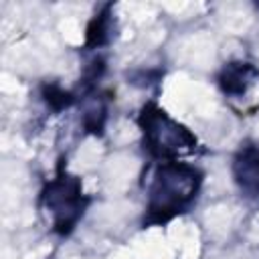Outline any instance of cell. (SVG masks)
<instances>
[{"label":"cell","instance_id":"cell-3","mask_svg":"<svg viewBox=\"0 0 259 259\" xmlns=\"http://www.w3.org/2000/svg\"><path fill=\"white\" fill-rule=\"evenodd\" d=\"M45 206L53 217V229L59 235H69L85 212L89 198L83 194L81 180L77 176L59 174L42 192Z\"/></svg>","mask_w":259,"mask_h":259},{"label":"cell","instance_id":"cell-1","mask_svg":"<svg viewBox=\"0 0 259 259\" xmlns=\"http://www.w3.org/2000/svg\"><path fill=\"white\" fill-rule=\"evenodd\" d=\"M202 174L198 168L174 160L162 162L150 186L146 223L160 225L180 214L196 198Z\"/></svg>","mask_w":259,"mask_h":259},{"label":"cell","instance_id":"cell-2","mask_svg":"<svg viewBox=\"0 0 259 259\" xmlns=\"http://www.w3.org/2000/svg\"><path fill=\"white\" fill-rule=\"evenodd\" d=\"M140 127L144 132V148L164 162L172 160L180 150H192L196 146V138L184 125L168 117L156 103L144 105L140 113Z\"/></svg>","mask_w":259,"mask_h":259},{"label":"cell","instance_id":"cell-4","mask_svg":"<svg viewBox=\"0 0 259 259\" xmlns=\"http://www.w3.org/2000/svg\"><path fill=\"white\" fill-rule=\"evenodd\" d=\"M233 174L239 188L251 196L259 198V144H245L233 162Z\"/></svg>","mask_w":259,"mask_h":259},{"label":"cell","instance_id":"cell-7","mask_svg":"<svg viewBox=\"0 0 259 259\" xmlns=\"http://www.w3.org/2000/svg\"><path fill=\"white\" fill-rule=\"evenodd\" d=\"M42 95H45V101L55 109V111H59V109H63V107H69L71 103H73V93H69V91H65L61 85H55V83H49V85H45L42 87Z\"/></svg>","mask_w":259,"mask_h":259},{"label":"cell","instance_id":"cell-8","mask_svg":"<svg viewBox=\"0 0 259 259\" xmlns=\"http://www.w3.org/2000/svg\"><path fill=\"white\" fill-rule=\"evenodd\" d=\"M105 123V107L103 105H95L93 109H87V113L83 115V125L87 132L99 134L103 130Z\"/></svg>","mask_w":259,"mask_h":259},{"label":"cell","instance_id":"cell-6","mask_svg":"<svg viewBox=\"0 0 259 259\" xmlns=\"http://www.w3.org/2000/svg\"><path fill=\"white\" fill-rule=\"evenodd\" d=\"M109 24H111V20H109V6H105L89 22L85 45L87 47H101V45H105L109 40Z\"/></svg>","mask_w":259,"mask_h":259},{"label":"cell","instance_id":"cell-5","mask_svg":"<svg viewBox=\"0 0 259 259\" xmlns=\"http://www.w3.org/2000/svg\"><path fill=\"white\" fill-rule=\"evenodd\" d=\"M257 75L259 71L251 63H243V61L229 63L223 67L219 75V85L227 95H243Z\"/></svg>","mask_w":259,"mask_h":259}]
</instances>
